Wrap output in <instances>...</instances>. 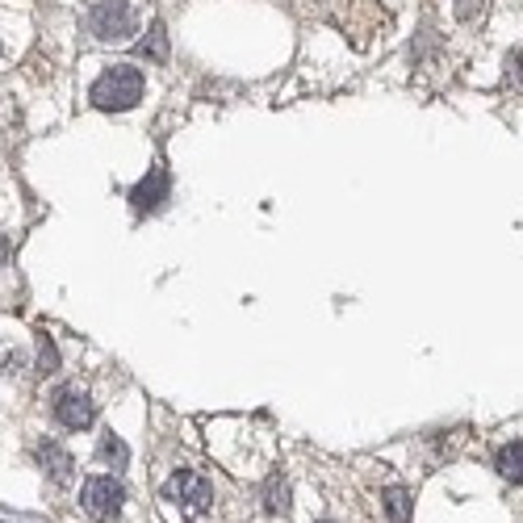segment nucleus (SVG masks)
Here are the masks:
<instances>
[{
    "mask_svg": "<svg viewBox=\"0 0 523 523\" xmlns=\"http://www.w3.org/2000/svg\"><path fill=\"white\" fill-rule=\"evenodd\" d=\"M164 494H168V502L180 507V515H185L189 523L218 519V511H222V490L206 473H197V469H176L172 478H168Z\"/></svg>",
    "mask_w": 523,
    "mask_h": 523,
    "instance_id": "f257e3e1",
    "label": "nucleus"
},
{
    "mask_svg": "<svg viewBox=\"0 0 523 523\" xmlns=\"http://www.w3.org/2000/svg\"><path fill=\"white\" fill-rule=\"evenodd\" d=\"M139 97H142V72L131 63L110 67L92 84V105H101V110H131V105H139Z\"/></svg>",
    "mask_w": 523,
    "mask_h": 523,
    "instance_id": "f03ea898",
    "label": "nucleus"
},
{
    "mask_svg": "<svg viewBox=\"0 0 523 523\" xmlns=\"http://www.w3.org/2000/svg\"><path fill=\"white\" fill-rule=\"evenodd\" d=\"M121 502H126V490H121L118 478H88L84 490H80V507H84V515H92L97 523L118 519Z\"/></svg>",
    "mask_w": 523,
    "mask_h": 523,
    "instance_id": "7ed1b4c3",
    "label": "nucleus"
},
{
    "mask_svg": "<svg viewBox=\"0 0 523 523\" xmlns=\"http://www.w3.org/2000/svg\"><path fill=\"white\" fill-rule=\"evenodd\" d=\"M134 30H139V13L131 0H101L92 9V34L105 43H126Z\"/></svg>",
    "mask_w": 523,
    "mask_h": 523,
    "instance_id": "20e7f679",
    "label": "nucleus"
},
{
    "mask_svg": "<svg viewBox=\"0 0 523 523\" xmlns=\"http://www.w3.org/2000/svg\"><path fill=\"white\" fill-rule=\"evenodd\" d=\"M55 419L63 427H72V431H80V427H92L97 406H92V398H88L84 390H63L55 398Z\"/></svg>",
    "mask_w": 523,
    "mask_h": 523,
    "instance_id": "39448f33",
    "label": "nucleus"
},
{
    "mask_svg": "<svg viewBox=\"0 0 523 523\" xmlns=\"http://www.w3.org/2000/svg\"><path fill=\"white\" fill-rule=\"evenodd\" d=\"M164 197H168V172H164V168H151V172L134 185L131 201H134V209H155Z\"/></svg>",
    "mask_w": 523,
    "mask_h": 523,
    "instance_id": "423d86ee",
    "label": "nucleus"
},
{
    "mask_svg": "<svg viewBox=\"0 0 523 523\" xmlns=\"http://www.w3.org/2000/svg\"><path fill=\"white\" fill-rule=\"evenodd\" d=\"M499 473H502V478H515V481H519V440L502 444V452H499Z\"/></svg>",
    "mask_w": 523,
    "mask_h": 523,
    "instance_id": "0eeeda50",
    "label": "nucleus"
},
{
    "mask_svg": "<svg viewBox=\"0 0 523 523\" xmlns=\"http://www.w3.org/2000/svg\"><path fill=\"white\" fill-rule=\"evenodd\" d=\"M43 460H51V465H55L59 478H67V469H72V457H67L59 444H43Z\"/></svg>",
    "mask_w": 523,
    "mask_h": 523,
    "instance_id": "6e6552de",
    "label": "nucleus"
},
{
    "mask_svg": "<svg viewBox=\"0 0 523 523\" xmlns=\"http://www.w3.org/2000/svg\"><path fill=\"white\" fill-rule=\"evenodd\" d=\"M268 507H273V511L289 507V486H285L281 478H268Z\"/></svg>",
    "mask_w": 523,
    "mask_h": 523,
    "instance_id": "1a4fd4ad",
    "label": "nucleus"
},
{
    "mask_svg": "<svg viewBox=\"0 0 523 523\" xmlns=\"http://www.w3.org/2000/svg\"><path fill=\"white\" fill-rule=\"evenodd\" d=\"M406 490H390L385 494V507H390V515H393V523H406Z\"/></svg>",
    "mask_w": 523,
    "mask_h": 523,
    "instance_id": "9d476101",
    "label": "nucleus"
},
{
    "mask_svg": "<svg viewBox=\"0 0 523 523\" xmlns=\"http://www.w3.org/2000/svg\"><path fill=\"white\" fill-rule=\"evenodd\" d=\"M142 51H151V59H164L168 55V38H164V30H160V25L151 30V46L142 43Z\"/></svg>",
    "mask_w": 523,
    "mask_h": 523,
    "instance_id": "9b49d317",
    "label": "nucleus"
},
{
    "mask_svg": "<svg viewBox=\"0 0 523 523\" xmlns=\"http://www.w3.org/2000/svg\"><path fill=\"white\" fill-rule=\"evenodd\" d=\"M101 452H105V457H110V460H118V465H121V460H126V444H121V440H113V436H105V440H101Z\"/></svg>",
    "mask_w": 523,
    "mask_h": 523,
    "instance_id": "f8f14e48",
    "label": "nucleus"
},
{
    "mask_svg": "<svg viewBox=\"0 0 523 523\" xmlns=\"http://www.w3.org/2000/svg\"><path fill=\"white\" fill-rule=\"evenodd\" d=\"M5 256H9V239H0V264H5Z\"/></svg>",
    "mask_w": 523,
    "mask_h": 523,
    "instance_id": "ddd939ff",
    "label": "nucleus"
},
{
    "mask_svg": "<svg viewBox=\"0 0 523 523\" xmlns=\"http://www.w3.org/2000/svg\"><path fill=\"white\" fill-rule=\"evenodd\" d=\"M323 523H331V519H323Z\"/></svg>",
    "mask_w": 523,
    "mask_h": 523,
    "instance_id": "4468645a",
    "label": "nucleus"
}]
</instances>
